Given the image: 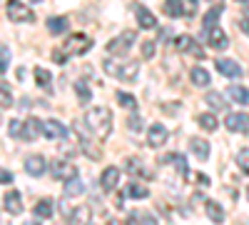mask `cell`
<instances>
[{
  "instance_id": "cell-1",
  "label": "cell",
  "mask_w": 249,
  "mask_h": 225,
  "mask_svg": "<svg viewBox=\"0 0 249 225\" xmlns=\"http://www.w3.org/2000/svg\"><path fill=\"white\" fill-rule=\"evenodd\" d=\"M72 130H75V135H77V140H80V148H82V153H85L90 160H100L102 158V148L95 143V138H92V130H90V125H88V120H75L72 123Z\"/></svg>"
},
{
  "instance_id": "cell-2",
  "label": "cell",
  "mask_w": 249,
  "mask_h": 225,
  "mask_svg": "<svg viewBox=\"0 0 249 225\" xmlns=\"http://www.w3.org/2000/svg\"><path fill=\"white\" fill-rule=\"evenodd\" d=\"M85 120H88L90 130H92L100 140H102V138H107V135L112 133V113H110L107 108H102V105L92 108V110L85 115Z\"/></svg>"
},
{
  "instance_id": "cell-3",
  "label": "cell",
  "mask_w": 249,
  "mask_h": 225,
  "mask_svg": "<svg viewBox=\"0 0 249 225\" xmlns=\"http://www.w3.org/2000/svg\"><path fill=\"white\" fill-rule=\"evenodd\" d=\"M102 68H105L107 75L122 80V83H135V80H137V73H140V63H137V60H124L122 65H117L115 58H107L105 63H102Z\"/></svg>"
},
{
  "instance_id": "cell-4",
  "label": "cell",
  "mask_w": 249,
  "mask_h": 225,
  "mask_svg": "<svg viewBox=\"0 0 249 225\" xmlns=\"http://www.w3.org/2000/svg\"><path fill=\"white\" fill-rule=\"evenodd\" d=\"M135 38H137L135 30H124V33H120L115 40H110V43H107V53H110V55H127L130 48L135 45Z\"/></svg>"
},
{
  "instance_id": "cell-5",
  "label": "cell",
  "mask_w": 249,
  "mask_h": 225,
  "mask_svg": "<svg viewBox=\"0 0 249 225\" xmlns=\"http://www.w3.org/2000/svg\"><path fill=\"white\" fill-rule=\"evenodd\" d=\"M92 48V38L82 35V33H75L65 40V45H62V50H65L68 55H85L88 50Z\"/></svg>"
},
{
  "instance_id": "cell-6",
  "label": "cell",
  "mask_w": 249,
  "mask_h": 225,
  "mask_svg": "<svg viewBox=\"0 0 249 225\" xmlns=\"http://www.w3.org/2000/svg\"><path fill=\"white\" fill-rule=\"evenodd\" d=\"M50 173H53L55 180H62V183H68V180L77 178V168L72 165L70 160H62V158H57V160L50 163Z\"/></svg>"
},
{
  "instance_id": "cell-7",
  "label": "cell",
  "mask_w": 249,
  "mask_h": 225,
  "mask_svg": "<svg viewBox=\"0 0 249 225\" xmlns=\"http://www.w3.org/2000/svg\"><path fill=\"white\" fill-rule=\"evenodd\" d=\"M5 13L8 18L13 20V23H25V20H33V10L28 5H23L20 0H8V5H5Z\"/></svg>"
},
{
  "instance_id": "cell-8",
  "label": "cell",
  "mask_w": 249,
  "mask_h": 225,
  "mask_svg": "<svg viewBox=\"0 0 249 225\" xmlns=\"http://www.w3.org/2000/svg\"><path fill=\"white\" fill-rule=\"evenodd\" d=\"M177 48L184 53V55H192L195 60H204V50L199 48V43L190 35H179L177 38Z\"/></svg>"
},
{
  "instance_id": "cell-9",
  "label": "cell",
  "mask_w": 249,
  "mask_h": 225,
  "mask_svg": "<svg viewBox=\"0 0 249 225\" xmlns=\"http://www.w3.org/2000/svg\"><path fill=\"white\" fill-rule=\"evenodd\" d=\"M224 125L227 130H232V133H247L249 130V115L244 113H230L224 120Z\"/></svg>"
},
{
  "instance_id": "cell-10",
  "label": "cell",
  "mask_w": 249,
  "mask_h": 225,
  "mask_svg": "<svg viewBox=\"0 0 249 225\" xmlns=\"http://www.w3.org/2000/svg\"><path fill=\"white\" fill-rule=\"evenodd\" d=\"M45 170H48V163H45L43 155H28L25 158V173L30 178H40Z\"/></svg>"
},
{
  "instance_id": "cell-11",
  "label": "cell",
  "mask_w": 249,
  "mask_h": 225,
  "mask_svg": "<svg viewBox=\"0 0 249 225\" xmlns=\"http://www.w3.org/2000/svg\"><path fill=\"white\" fill-rule=\"evenodd\" d=\"M43 133H45V138H50V140H62V138H68V128L62 125L60 120H45L43 123Z\"/></svg>"
},
{
  "instance_id": "cell-12",
  "label": "cell",
  "mask_w": 249,
  "mask_h": 225,
  "mask_svg": "<svg viewBox=\"0 0 249 225\" xmlns=\"http://www.w3.org/2000/svg\"><path fill=\"white\" fill-rule=\"evenodd\" d=\"M117 183H120V170H117L115 165H110V168L102 170V175H100V185H102V190H105V193L115 190V188H117Z\"/></svg>"
},
{
  "instance_id": "cell-13",
  "label": "cell",
  "mask_w": 249,
  "mask_h": 225,
  "mask_svg": "<svg viewBox=\"0 0 249 225\" xmlns=\"http://www.w3.org/2000/svg\"><path fill=\"white\" fill-rule=\"evenodd\" d=\"M167 128H164V125H160V123H157V125H152L150 128V133H147V143H150V148H162L164 145V143H167Z\"/></svg>"
},
{
  "instance_id": "cell-14",
  "label": "cell",
  "mask_w": 249,
  "mask_h": 225,
  "mask_svg": "<svg viewBox=\"0 0 249 225\" xmlns=\"http://www.w3.org/2000/svg\"><path fill=\"white\" fill-rule=\"evenodd\" d=\"M135 15H137V23H140V28H144V30L157 28V20H155V15L150 13V8H144V5L135 3Z\"/></svg>"
},
{
  "instance_id": "cell-15",
  "label": "cell",
  "mask_w": 249,
  "mask_h": 225,
  "mask_svg": "<svg viewBox=\"0 0 249 225\" xmlns=\"http://www.w3.org/2000/svg\"><path fill=\"white\" fill-rule=\"evenodd\" d=\"M3 208L10 213V215H20L23 213V195L20 193H8V195H3Z\"/></svg>"
},
{
  "instance_id": "cell-16",
  "label": "cell",
  "mask_w": 249,
  "mask_h": 225,
  "mask_svg": "<svg viewBox=\"0 0 249 225\" xmlns=\"http://www.w3.org/2000/svg\"><path fill=\"white\" fill-rule=\"evenodd\" d=\"M190 150L197 160H210V143L204 138H190Z\"/></svg>"
},
{
  "instance_id": "cell-17",
  "label": "cell",
  "mask_w": 249,
  "mask_h": 225,
  "mask_svg": "<svg viewBox=\"0 0 249 225\" xmlns=\"http://www.w3.org/2000/svg\"><path fill=\"white\" fill-rule=\"evenodd\" d=\"M207 40H210V45L217 48V50H224L227 45H230V38H227V33L222 28H212L207 30Z\"/></svg>"
},
{
  "instance_id": "cell-18",
  "label": "cell",
  "mask_w": 249,
  "mask_h": 225,
  "mask_svg": "<svg viewBox=\"0 0 249 225\" xmlns=\"http://www.w3.org/2000/svg\"><path fill=\"white\" fill-rule=\"evenodd\" d=\"M217 70H219L224 78H239V75H242V68L234 63V60H227V58H219V60H217Z\"/></svg>"
},
{
  "instance_id": "cell-19",
  "label": "cell",
  "mask_w": 249,
  "mask_h": 225,
  "mask_svg": "<svg viewBox=\"0 0 249 225\" xmlns=\"http://www.w3.org/2000/svg\"><path fill=\"white\" fill-rule=\"evenodd\" d=\"M40 133H43V123H37L35 118L23 123V140H37Z\"/></svg>"
},
{
  "instance_id": "cell-20",
  "label": "cell",
  "mask_w": 249,
  "mask_h": 225,
  "mask_svg": "<svg viewBox=\"0 0 249 225\" xmlns=\"http://www.w3.org/2000/svg\"><path fill=\"white\" fill-rule=\"evenodd\" d=\"M204 213H207V218H210L212 223H224V210H222V205H217L214 200H207L204 203Z\"/></svg>"
},
{
  "instance_id": "cell-21",
  "label": "cell",
  "mask_w": 249,
  "mask_h": 225,
  "mask_svg": "<svg viewBox=\"0 0 249 225\" xmlns=\"http://www.w3.org/2000/svg\"><path fill=\"white\" fill-rule=\"evenodd\" d=\"M227 95H230V100H234L237 105H249V90L242 88V85H232L227 90Z\"/></svg>"
},
{
  "instance_id": "cell-22",
  "label": "cell",
  "mask_w": 249,
  "mask_h": 225,
  "mask_svg": "<svg viewBox=\"0 0 249 225\" xmlns=\"http://www.w3.org/2000/svg\"><path fill=\"white\" fill-rule=\"evenodd\" d=\"M204 100H207V105H210L212 110H227V100H224V95L217 93V90H210V93L204 95Z\"/></svg>"
},
{
  "instance_id": "cell-23",
  "label": "cell",
  "mask_w": 249,
  "mask_h": 225,
  "mask_svg": "<svg viewBox=\"0 0 249 225\" xmlns=\"http://www.w3.org/2000/svg\"><path fill=\"white\" fill-rule=\"evenodd\" d=\"M122 195H124V198H132V200H144V198H150L147 188H144V185H137V183H130V185L124 188Z\"/></svg>"
},
{
  "instance_id": "cell-24",
  "label": "cell",
  "mask_w": 249,
  "mask_h": 225,
  "mask_svg": "<svg viewBox=\"0 0 249 225\" xmlns=\"http://www.w3.org/2000/svg\"><path fill=\"white\" fill-rule=\"evenodd\" d=\"M190 80L197 88H204V85H210V73H207L204 68H192L190 70Z\"/></svg>"
},
{
  "instance_id": "cell-25",
  "label": "cell",
  "mask_w": 249,
  "mask_h": 225,
  "mask_svg": "<svg viewBox=\"0 0 249 225\" xmlns=\"http://www.w3.org/2000/svg\"><path fill=\"white\" fill-rule=\"evenodd\" d=\"M164 163H172V165L179 170V175H187V170H190V168H187V160H184L179 153H170V155H164Z\"/></svg>"
},
{
  "instance_id": "cell-26",
  "label": "cell",
  "mask_w": 249,
  "mask_h": 225,
  "mask_svg": "<svg viewBox=\"0 0 249 225\" xmlns=\"http://www.w3.org/2000/svg\"><path fill=\"white\" fill-rule=\"evenodd\" d=\"M82 190H85V185H82L80 178H72V180L65 183V198H77Z\"/></svg>"
},
{
  "instance_id": "cell-27",
  "label": "cell",
  "mask_w": 249,
  "mask_h": 225,
  "mask_svg": "<svg viewBox=\"0 0 249 225\" xmlns=\"http://www.w3.org/2000/svg\"><path fill=\"white\" fill-rule=\"evenodd\" d=\"M219 15H222V5H214L210 13L204 15V20H202V25H204V30H212V28H217L214 23L219 20Z\"/></svg>"
},
{
  "instance_id": "cell-28",
  "label": "cell",
  "mask_w": 249,
  "mask_h": 225,
  "mask_svg": "<svg viewBox=\"0 0 249 225\" xmlns=\"http://www.w3.org/2000/svg\"><path fill=\"white\" fill-rule=\"evenodd\" d=\"M164 13L170 18H182L184 8H182V0H164Z\"/></svg>"
},
{
  "instance_id": "cell-29",
  "label": "cell",
  "mask_w": 249,
  "mask_h": 225,
  "mask_svg": "<svg viewBox=\"0 0 249 225\" xmlns=\"http://www.w3.org/2000/svg\"><path fill=\"white\" fill-rule=\"evenodd\" d=\"M197 123H199V128H204V130H217V125H219V123H217V118L212 115V113H202V115H197Z\"/></svg>"
},
{
  "instance_id": "cell-30",
  "label": "cell",
  "mask_w": 249,
  "mask_h": 225,
  "mask_svg": "<svg viewBox=\"0 0 249 225\" xmlns=\"http://www.w3.org/2000/svg\"><path fill=\"white\" fill-rule=\"evenodd\" d=\"M48 30L50 33H65L68 30V18H48Z\"/></svg>"
},
{
  "instance_id": "cell-31",
  "label": "cell",
  "mask_w": 249,
  "mask_h": 225,
  "mask_svg": "<svg viewBox=\"0 0 249 225\" xmlns=\"http://www.w3.org/2000/svg\"><path fill=\"white\" fill-rule=\"evenodd\" d=\"M53 210H55V208H53L50 200H37V203H35V215H37V218H53Z\"/></svg>"
},
{
  "instance_id": "cell-32",
  "label": "cell",
  "mask_w": 249,
  "mask_h": 225,
  "mask_svg": "<svg viewBox=\"0 0 249 225\" xmlns=\"http://www.w3.org/2000/svg\"><path fill=\"white\" fill-rule=\"evenodd\" d=\"M75 93H77V100H80L82 105L90 103V88H88L85 80H77V83H75Z\"/></svg>"
},
{
  "instance_id": "cell-33",
  "label": "cell",
  "mask_w": 249,
  "mask_h": 225,
  "mask_svg": "<svg viewBox=\"0 0 249 225\" xmlns=\"http://www.w3.org/2000/svg\"><path fill=\"white\" fill-rule=\"evenodd\" d=\"M35 80H37L40 88H50L53 85V75L45 68H35Z\"/></svg>"
},
{
  "instance_id": "cell-34",
  "label": "cell",
  "mask_w": 249,
  "mask_h": 225,
  "mask_svg": "<svg viewBox=\"0 0 249 225\" xmlns=\"http://www.w3.org/2000/svg\"><path fill=\"white\" fill-rule=\"evenodd\" d=\"M115 98H117V103H120L122 108H130V110H135V108H137V100H135V95H130V93L120 90Z\"/></svg>"
},
{
  "instance_id": "cell-35",
  "label": "cell",
  "mask_w": 249,
  "mask_h": 225,
  "mask_svg": "<svg viewBox=\"0 0 249 225\" xmlns=\"http://www.w3.org/2000/svg\"><path fill=\"white\" fill-rule=\"evenodd\" d=\"M85 220H88V208H85V205L77 208V210H72V215H70V225H85Z\"/></svg>"
},
{
  "instance_id": "cell-36",
  "label": "cell",
  "mask_w": 249,
  "mask_h": 225,
  "mask_svg": "<svg viewBox=\"0 0 249 225\" xmlns=\"http://www.w3.org/2000/svg\"><path fill=\"white\" fill-rule=\"evenodd\" d=\"M234 160H237V165H239V170L249 175V150H247V148H244V150H239Z\"/></svg>"
},
{
  "instance_id": "cell-37",
  "label": "cell",
  "mask_w": 249,
  "mask_h": 225,
  "mask_svg": "<svg viewBox=\"0 0 249 225\" xmlns=\"http://www.w3.org/2000/svg\"><path fill=\"white\" fill-rule=\"evenodd\" d=\"M124 168H127L130 173H135V175H144V168H142V163L137 158H127L124 160Z\"/></svg>"
},
{
  "instance_id": "cell-38",
  "label": "cell",
  "mask_w": 249,
  "mask_h": 225,
  "mask_svg": "<svg viewBox=\"0 0 249 225\" xmlns=\"http://www.w3.org/2000/svg\"><path fill=\"white\" fill-rule=\"evenodd\" d=\"M127 128H130L132 133H140V130H142V118H140L137 113H132V115L127 118Z\"/></svg>"
},
{
  "instance_id": "cell-39",
  "label": "cell",
  "mask_w": 249,
  "mask_h": 225,
  "mask_svg": "<svg viewBox=\"0 0 249 225\" xmlns=\"http://www.w3.org/2000/svg\"><path fill=\"white\" fill-rule=\"evenodd\" d=\"M8 133L13 138H20L23 140V123H18V120H10V125H8Z\"/></svg>"
},
{
  "instance_id": "cell-40",
  "label": "cell",
  "mask_w": 249,
  "mask_h": 225,
  "mask_svg": "<svg viewBox=\"0 0 249 225\" xmlns=\"http://www.w3.org/2000/svg\"><path fill=\"white\" fill-rule=\"evenodd\" d=\"M137 220H140V225H160L155 220V215H150V213H137Z\"/></svg>"
},
{
  "instance_id": "cell-41",
  "label": "cell",
  "mask_w": 249,
  "mask_h": 225,
  "mask_svg": "<svg viewBox=\"0 0 249 225\" xmlns=\"http://www.w3.org/2000/svg\"><path fill=\"white\" fill-rule=\"evenodd\" d=\"M8 60H10V48L8 45H3V58H0V70H8Z\"/></svg>"
},
{
  "instance_id": "cell-42",
  "label": "cell",
  "mask_w": 249,
  "mask_h": 225,
  "mask_svg": "<svg viewBox=\"0 0 249 225\" xmlns=\"http://www.w3.org/2000/svg\"><path fill=\"white\" fill-rule=\"evenodd\" d=\"M10 105H13V95H10L8 85L3 83V108H10Z\"/></svg>"
},
{
  "instance_id": "cell-43",
  "label": "cell",
  "mask_w": 249,
  "mask_h": 225,
  "mask_svg": "<svg viewBox=\"0 0 249 225\" xmlns=\"http://www.w3.org/2000/svg\"><path fill=\"white\" fill-rule=\"evenodd\" d=\"M142 55L144 58H152L155 55V43H152V40H147V43L142 45Z\"/></svg>"
},
{
  "instance_id": "cell-44",
  "label": "cell",
  "mask_w": 249,
  "mask_h": 225,
  "mask_svg": "<svg viewBox=\"0 0 249 225\" xmlns=\"http://www.w3.org/2000/svg\"><path fill=\"white\" fill-rule=\"evenodd\" d=\"M197 13V0H187V15H195Z\"/></svg>"
},
{
  "instance_id": "cell-45",
  "label": "cell",
  "mask_w": 249,
  "mask_h": 225,
  "mask_svg": "<svg viewBox=\"0 0 249 225\" xmlns=\"http://www.w3.org/2000/svg\"><path fill=\"white\" fill-rule=\"evenodd\" d=\"M0 180H3L5 185H10V183H13V173H10V170H3V175H0Z\"/></svg>"
},
{
  "instance_id": "cell-46",
  "label": "cell",
  "mask_w": 249,
  "mask_h": 225,
  "mask_svg": "<svg viewBox=\"0 0 249 225\" xmlns=\"http://www.w3.org/2000/svg\"><path fill=\"white\" fill-rule=\"evenodd\" d=\"M53 60H55V63H60V65L65 63V55H62V50H55V53H53Z\"/></svg>"
},
{
  "instance_id": "cell-47",
  "label": "cell",
  "mask_w": 249,
  "mask_h": 225,
  "mask_svg": "<svg viewBox=\"0 0 249 225\" xmlns=\"http://www.w3.org/2000/svg\"><path fill=\"white\" fill-rule=\"evenodd\" d=\"M110 225H130V223H124V220H120V218H112Z\"/></svg>"
},
{
  "instance_id": "cell-48",
  "label": "cell",
  "mask_w": 249,
  "mask_h": 225,
  "mask_svg": "<svg viewBox=\"0 0 249 225\" xmlns=\"http://www.w3.org/2000/svg\"><path fill=\"white\" fill-rule=\"evenodd\" d=\"M239 25H242L244 33H249V20H239Z\"/></svg>"
},
{
  "instance_id": "cell-49",
  "label": "cell",
  "mask_w": 249,
  "mask_h": 225,
  "mask_svg": "<svg viewBox=\"0 0 249 225\" xmlns=\"http://www.w3.org/2000/svg\"><path fill=\"white\" fill-rule=\"evenodd\" d=\"M25 225H40V223H37V220H28Z\"/></svg>"
},
{
  "instance_id": "cell-50",
  "label": "cell",
  "mask_w": 249,
  "mask_h": 225,
  "mask_svg": "<svg viewBox=\"0 0 249 225\" xmlns=\"http://www.w3.org/2000/svg\"><path fill=\"white\" fill-rule=\"evenodd\" d=\"M210 3H214V5H222V0H210Z\"/></svg>"
},
{
  "instance_id": "cell-51",
  "label": "cell",
  "mask_w": 249,
  "mask_h": 225,
  "mask_svg": "<svg viewBox=\"0 0 249 225\" xmlns=\"http://www.w3.org/2000/svg\"><path fill=\"white\" fill-rule=\"evenodd\" d=\"M247 198H249V188H247Z\"/></svg>"
},
{
  "instance_id": "cell-52",
  "label": "cell",
  "mask_w": 249,
  "mask_h": 225,
  "mask_svg": "<svg viewBox=\"0 0 249 225\" xmlns=\"http://www.w3.org/2000/svg\"><path fill=\"white\" fill-rule=\"evenodd\" d=\"M35 3H43V0H35Z\"/></svg>"
},
{
  "instance_id": "cell-53",
  "label": "cell",
  "mask_w": 249,
  "mask_h": 225,
  "mask_svg": "<svg viewBox=\"0 0 249 225\" xmlns=\"http://www.w3.org/2000/svg\"><path fill=\"white\" fill-rule=\"evenodd\" d=\"M239 3H247V0H239Z\"/></svg>"
}]
</instances>
